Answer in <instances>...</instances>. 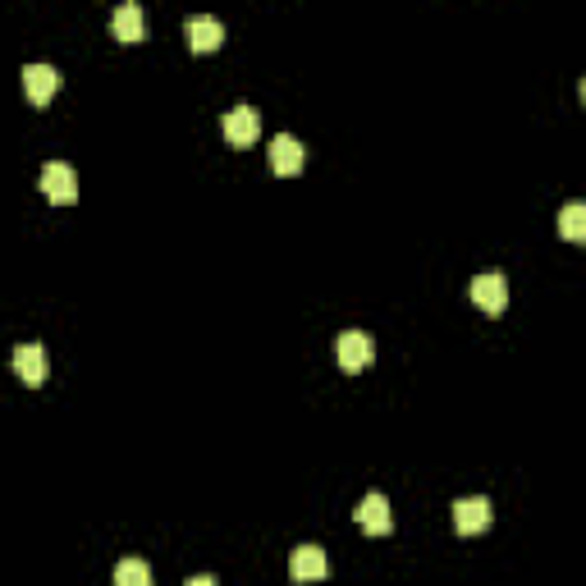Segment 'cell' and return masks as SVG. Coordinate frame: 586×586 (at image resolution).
I'll use <instances>...</instances> for the list:
<instances>
[{"mask_svg": "<svg viewBox=\"0 0 586 586\" xmlns=\"http://www.w3.org/2000/svg\"><path fill=\"white\" fill-rule=\"evenodd\" d=\"M335 358L348 376H358V371H367L371 362H376V339H371L367 330H344L335 344Z\"/></svg>", "mask_w": 586, "mask_h": 586, "instance_id": "obj_1", "label": "cell"}, {"mask_svg": "<svg viewBox=\"0 0 586 586\" xmlns=\"http://www.w3.org/2000/svg\"><path fill=\"white\" fill-rule=\"evenodd\" d=\"M467 293H472V303H477L481 312H490V316H500L504 307H509V280H504L500 271L477 275V280L467 284Z\"/></svg>", "mask_w": 586, "mask_h": 586, "instance_id": "obj_2", "label": "cell"}, {"mask_svg": "<svg viewBox=\"0 0 586 586\" xmlns=\"http://www.w3.org/2000/svg\"><path fill=\"white\" fill-rule=\"evenodd\" d=\"M37 184H42V193L51 197L55 207H65V202L78 197V174H74V165H65V161H46Z\"/></svg>", "mask_w": 586, "mask_h": 586, "instance_id": "obj_3", "label": "cell"}, {"mask_svg": "<svg viewBox=\"0 0 586 586\" xmlns=\"http://www.w3.org/2000/svg\"><path fill=\"white\" fill-rule=\"evenodd\" d=\"M220 133H225L229 147H252V142H257V133H261L257 106H234L225 120H220Z\"/></svg>", "mask_w": 586, "mask_h": 586, "instance_id": "obj_4", "label": "cell"}, {"mask_svg": "<svg viewBox=\"0 0 586 586\" xmlns=\"http://www.w3.org/2000/svg\"><path fill=\"white\" fill-rule=\"evenodd\" d=\"M353 518H358V527H362V532H371V536H385V532L394 527V518H390V500H385L380 490L362 495L358 509H353Z\"/></svg>", "mask_w": 586, "mask_h": 586, "instance_id": "obj_5", "label": "cell"}, {"mask_svg": "<svg viewBox=\"0 0 586 586\" xmlns=\"http://www.w3.org/2000/svg\"><path fill=\"white\" fill-rule=\"evenodd\" d=\"M490 518H495V509H490L486 495H467V500H458V504H454V527H458L463 536L486 532Z\"/></svg>", "mask_w": 586, "mask_h": 586, "instance_id": "obj_6", "label": "cell"}, {"mask_svg": "<svg viewBox=\"0 0 586 586\" xmlns=\"http://www.w3.org/2000/svg\"><path fill=\"white\" fill-rule=\"evenodd\" d=\"M289 573H293V582H321V577L330 573L326 550H321V545H298L289 559Z\"/></svg>", "mask_w": 586, "mask_h": 586, "instance_id": "obj_7", "label": "cell"}, {"mask_svg": "<svg viewBox=\"0 0 586 586\" xmlns=\"http://www.w3.org/2000/svg\"><path fill=\"white\" fill-rule=\"evenodd\" d=\"M184 37H188V46H193L197 55H202V51H216V46L225 42V23L211 19V14H193V19L184 23Z\"/></svg>", "mask_w": 586, "mask_h": 586, "instance_id": "obj_8", "label": "cell"}, {"mask_svg": "<svg viewBox=\"0 0 586 586\" xmlns=\"http://www.w3.org/2000/svg\"><path fill=\"white\" fill-rule=\"evenodd\" d=\"M55 87H60V74L51 65H23V92L33 106H46L55 97Z\"/></svg>", "mask_w": 586, "mask_h": 586, "instance_id": "obj_9", "label": "cell"}, {"mask_svg": "<svg viewBox=\"0 0 586 586\" xmlns=\"http://www.w3.org/2000/svg\"><path fill=\"white\" fill-rule=\"evenodd\" d=\"M303 161H307V152L293 133H280V138L271 142V170L275 174H303Z\"/></svg>", "mask_w": 586, "mask_h": 586, "instance_id": "obj_10", "label": "cell"}, {"mask_svg": "<svg viewBox=\"0 0 586 586\" xmlns=\"http://www.w3.org/2000/svg\"><path fill=\"white\" fill-rule=\"evenodd\" d=\"M14 371H19L28 385H42L46 371H51V358H46L42 344H19L14 348Z\"/></svg>", "mask_w": 586, "mask_h": 586, "instance_id": "obj_11", "label": "cell"}, {"mask_svg": "<svg viewBox=\"0 0 586 586\" xmlns=\"http://www.w3.org/2000/svg\"><path fill=\"white\" fill-rule=\"evenodd\" d=\"M110 37H120V42H142L147 37V19H142L138 5H120L110 14Z\"/></svg>", "mask_w": 586, "mask_h": 586, "instance_id": "obj_12", "label": "cell"}, {"mask_svg": "<svg viewBox=\"0 0 586 586\" xmlns=\"http://www.w3.org/2000/svg\"><path fill=\"white\" fill-rule=\"evenodd\" d=\"M559 234H564L568 243H586V202H568V207L559 211Z\"/></svg>", "mask_w": 586, "mask_h": 586, "instance_id": "obj_13", "label": "cell"}, {"mask_svg": "<svg viewBox=\"0 0 586 586\" xmlns=\"http://www.w3.org/2000/svg\"><path fill=\"white\" fill-rule=\"evenodd\" d=\"M115 586H152L147 559H120V564H115Z\"/></svg>", "mask_w": 586, "mask_h": 586, "instance_id": "obj_14", "label": "cell"}, {"mask_svg": "<svg viewBox=\"0 0 586 586\" xmlns=\"http://www.w3.org/2000/svg\"><path fill=\"white\" fill-rule=\"evenodd\" d=\"M188 586H216V577H207V573H197V577H188Z\"/></svg>", "mask_w": 586, "mask_h": 586, "instance_id": "obj_15", "label": "cell"}, {"mask_svg": "<svg viewBox=\"0 0 586 586\" xmlns=\"http://www.w3.org/2000/svg\"><path fill=\"white\" fill-rule=\"evenodd\" d=\"M577 92H582V106H586V78H582V83H577Z\"/></svg>", "mask_w": 586, "mask_h": 586, "instance_id": "obj_16", "label": "cell"}]
</instances>
